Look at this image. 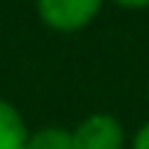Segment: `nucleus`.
Returning a JSON list of instances; mask_svg holds the SVG:
<instances>
[{
    "label": "nucleus",
    "mask_w": 149,
    "mask_h": 149,
    "mask_svg": "<svg viewBox=\"0 0 149 149\" xmlns=\"http://www.w3.org/2000/svg\"><path fill=\"white\" fill-rule=\"evenodd\" d=\"M102 6L105 0H36V14L55 33H77L100 17Z\"/></svg>",
    "instance_id": "nucleus-1"
},
{
    "label": "nucleus",
    "mask_w": 149,
    "mask_h": 149,
    "mask_svg": "<svg viewBox=\"0 0 149 149\" xmlns=\"http://www.w3.org/2000/svg\"><path fill=\"white\" fill-rule=\"evenodd\" d=\"M74 149H124L127 146V130L113 113L97 111L83 116L72 130Z\"/></svg>",
    "instance_id": "nucleus-2"
},
{
    "label": "nucleus",
    "mask_w": 149,
    "mask_h": 149,
    "mask_svg": "<svg viewBox=\"0 0 149 149\" xmlns=\"http://www.w3.org/2000/svg\"><path fill=\"white\" fill-rule=\"evenodd\" d=\"M31 127L25 116L11 105L8 100H0V149H25Z\"/></svg>",
    "instance_id": "nucleus-3"
},
{
    "label": "nucleus",
    "mask_w": 149,
    "mask_h": 149,
    "mask_svg": "<svg viewBox=\"0 0 149 149\" xmlns=\"http://www.w3.org/2000/svg\"><path fill=\"white\" fill-rule=\"evenodd\" d=\"M25 149H74L72 130H64V127H39V130H31Z\"/></svg>",
    "instance_id": "nucleus-4"
},
{
    "label": "nucleus",
    "mask_w": 149,
    "mask_h": 149,
    "mask_svg": "<svg viewBox=\"0 0 149 149\" xmlns=\"http://www.w3.org/2000/svg\"><path fill=\"white\" fill-rule=\"evenodd\" d=\"M130 149H149V122H144V124L138 127V133L133 135Z\"/></svg>",
    "instance_id": "nucleus-5"
},
{
    "label": "nucleus",
    "mask_w": 149,
    "mask_h": 149,
    "mask_svg": "<svg viewBox=\"0 0 149 149\" xmlns=\"http://www.w3.org/2000/svg\"><path fill=\"white\" fill-rule=\"evenodd\" d=\"M116 8H124V11H144L149 8V0H111Z\"/></svg>",
    "instance_id": "nucleus-6"
},
{
    "label": "nucleus",
    "mask_w": 149,
    "mask_h": 149,
    "mask_svg": "<svg viewBox=\"0 0 149 149\" xmlns=\"http://www.w3.org/2000/svg\"><path fill=\"white\" fill-rule=\"evenodd\" d=\"M146 97H149V80H146Z\"/></svg>",
    "instance_id": "nucleus-7"
}]
</instances>
